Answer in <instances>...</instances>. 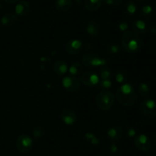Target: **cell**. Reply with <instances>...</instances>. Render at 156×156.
<instances>
[{
    "label": "cell",
    "instance_id": "cell-27",
    "mask_svg": "<svg viewBox=\"0 0 156 156\" xmlns=\"http://www.w3.org/2000/svg\"><path fill=\"white\" fill-rule=\"evenodd\" d=\"M120 50H121L120 46L116 44V43H110V44H108V47H107V50L111 54H117L120 53Z\"/></svg>",
    "mask_w": 156,
    "mask_h": 156
},
{
    "label": "cell",
    "instance_id": "cell-33",
    "mask_svg": "<svg viewBox=\"0 0 156 156\" xmlns=\"http://www.w3.org/2000/svg\"><path fill=\"white\" fill-rule=\"evenodd\" d=\"M117 149H118V148H117V145H116V144L113 143V144H111V145H110L109 150L111 151V152L115 153L116 151H117Z\"/></svg>",
    "mask_w": 156,
    "mask_h": 156
},
{
    "label": "cell",
    "instance_id": "cell-32",
    "mask_svg": "<svg viewBox=\"0 0 156 156\" xmlns=\"http://www.w3.org/2000/svg\"><path fill=\"white\" fill-rule=\"evenodd\" d=\"M118 27H119V29H120V31L125 32L126 31H127L128 23L126 22V21H122V22H120V24H119Z\"/></svg>",
    "mask_w": 156,
    "mask_h": 156
},
{
    "label": "cell",
    "instance_id": "cell-11",
    "mask_svg": "<svg viewBox=\"0 0 156 156\" xmlns=\"http://www.w3.org/2000/svg\"><path fill=\"white\" fill-rule=\"evenodd\" d=\"M60 118L62 122L68 125H73L77 121V115L70 109H65L62 110L60 113Z\"/></svg>",
    "mask_w": 156,
    "mask_h": 156
},
{
    "label": "cell",
    "instance_id": "cell-38",
    "mask_svg": "<svg viewBox=\"0 0 156 156\" xmlns=\"http://www.w3.org/2000/svg\"><path fill=\"white\" fill-rule=\"evenodd\" d=\"M155 6H156V2H155Z\"/></svg>",
    "mask_w": 156,
    "mask_h": 156
},
{
    "label": "cell",
    "instance_id": "cell-14",
    "mask_svg": "<svg viewBox=\"0 0 156 156\" xmlns=\"http://www.w3.org/2000/svg\"><path fill=\"white\" fill-rule=\"evenodd\" d=\"M123 136V128L120 125H116L110 127L108 131V136L112 141H117Z\"/></svg>",
    "mask_w": 156,
    "mask_h": 156
},
{
    "label": "cell",
    "instance_id": "cell-4",
    "mask_svg": "<svg viewBox=\"0 0 156 156\" xmlns=\"http://www.w3.org/2000/svg\"><path fill=\"white\" fill-rule=\"evenodd\" d=\"M82 64L87 67H101V66L107 65L108 61L103 58L94 52H87L82 56Z\"/></svg>",
    "mask_w": 156,
    "mask_h": 156
},
{
    "label": "cell",
    "instance_id": "cell-25",
    "mask_svg": "<svg viewBox=\"0 0 156 156\" xmlns=\"http://www.w3.org/2000/svg\"><path fill=\"white\" fill-rule=\"evenodd\" d=\"M154 13L153 8L152 7L149 5H146V6H144L141 9V12H140V15L143 18H150V17L152 16Z\"/></svg>",
    "mask_w": 156,
    "mask_h": 156
},
{
    "label": "cell",
    "instance_id": "cell-24",
    "mask_svg": "<svg viewBox=\"0 0 156 156\" xmlns=\"http://www.w3.org/2000/svg\"><path fill=\"white\" fill-rule=\"evenodd\" d=\"M137 90H138L139 94L143 97H146L150 93V88L146 83H140L137 87Z\"/></svg>",
    "mask_w": 156,
    "mask_h": 156
},
{
    "label": "cell",
    "instance_id": "cell-18",
    "mask_svg": "<svg viewBox=\"0 0 156 156\" xmlns=\"http://www.w3.org/2000/svg\"><path fill=\"white\" fill-rule=\"evenodd\" d=\"M73 6V0H56L55 8L59 12H67Z\"/></svg>",
    "mask_w": 156,
    "mask_h": 156
},
{
    "label": "cell",
    "instance_id": "cell-9",
    "mask_svg": "<svg viewBox=\"0 0 156 156\" xmlns=\"http://www.w3.org/2000/svg\"><path fill=\"white\" fill-rule=\"evenodd\" d=\"M100 81L97 73L93 71H85L81 75L80 82L86 87H92L98 85Z\"/></svg>",
    "mask_w": 156,
    "mask_h": 156
},
{
    "label": "cell",
    "instance_id": "cell-13",
    "mask_svg": "<svg viewBox=\"0 0 156 156\" xmlns=\"http://www.w3.org/2000/svg\"><path fill=\"white\" fill-rule=\"evenodd\" d=\"M86 32L88 35L93 38H96L99 35L101 32V28L98 21L95 20H91L87 23Z\"/></svg>",
    "mask_w": 156,
    "mask_h": 156
},
{
    "label": "cell",
    "instance_id": "cell-2",
    "mask_svg": "<svg viewBox=\"0 0 156 156\" xmlns=\"http://www.w3.org/2000/svg\"><path fill=\"white\" fill-rule=\"evenodd\" d=\"M117 101L124 106H131L137 100V94L133 86L129 84H123L115 93Z\"/></svg>",
    "mask_w": 156,
    "mask_h": 156
},
{
    "label": "cell",
    "instance_id": "cell-10",
    "mask_svg": "<svg viewBox=\"0 0 156 156\" xmlns=\"http://www.w3.org/2000/svg\"><path fill=\"white\" fill-rule=\"evenodd\" d=\"M83 48V44L80 40L71 39L66 42L65 50L69 55H76L80 53Z\"/></svg>",
    "mask_w": 156,
    "mask_h": 156
},
{
    "label": "cell",
    "instance_id": "cell-36",
    "mask_svg": "<svg viewBox=\"0 0 156 156\" xmlns=\"http://www.w3.org/2000/svg\"><path fill=\"white\" fill-rule=\"evenodd\" d=\"M2 5L1 2H0V9H2Z\"/></svg>",
    "mask_w": 156,
    "mask_h": 156
},
{
    "label": "cell",
    "instance_id": "cell-3",
    "mask_svg": "<svg viewBox=\"0 0 156 156\" xmlns=\"http://www.w3.org/2000/svg\"><path fill=\"white\" fill-rule=\"evenodd\" d=\"M115 96L109 90H102L96 96V105L100 110H108L114 106Z\"/></svg>",
    "mask_w": 156,
    "mask_h": 156
},
{
    "label": "cell",
    "instance_id": "cell-30",
    "mask_svg": "<svg viewBox=\"0 0 156 156\" xmlns=\"http://www.w3.org/2000/svg\"><path fill=\"white\" fill-rule=\"evenodd\" d=\"M103 2H105L108 6L117 7L122 4V0H103Z\"/></svg>",
    "mask_w": 156,
    "mask_h": 156
},
{
    "label": "cell",
    "instance_id": "cell-1",
    "mask_svg": "<svg viewBox=\"0 0 156 156\" xmlns=\"http://www.w3.org/2000/svg\"><path fill=\"white\" fill-rule=\"evenodd\" d=\"M121 47L126 53L134 54L138 52L143 46V40L138 34L133 31H126L122 35Z\"/></svg>",
    "mask_w": 156,
    "mask_h": 156
},
{
    "label": "cell",
    "instance_id": "cell-12",
    "mask_svg": "<svg viewBox=\"0 0 156 156\" xmlns=\"http://www.w3.org/2000/svg\"><path fill=\"white\" fill-rule=\"evenodd\" d=\"M31 9V6H30V2L27 1H23L19 2L17 3V5L15 7V14L17 15L18 18L20 17H24L29 14Z\"/></svg>",
    "mask_w": 156,
    "mask_h": 156
},
{
    "label": "cell",
    "instance_id": "cell-29",
    "mask_svg": "<svg viewBox=\"0 0 156 156\" xmlns=\"http://www.w3.org/2000/svg\"><path fill=\"white\" fill-rule=\"evenodd\" d=\"M85 137L87 140L90 141L91 143L93 144V145H97V144H98L99 140L98 139V138L93 134V133H91V132L86 133V134L85 135Z\"/></svg>",
    "mask_w": 156,
    "mask_h": 156
},
{
    "label": "cell",
    "instance_id": "cell-22",
    "mask_svg": "<svg viewBox=\"0 0 156 156\" xmlns=\"http://www.w3.org/2000/svg\"><path fill=\"white\" fill-rule=\"evenodd\" d=\"M115 80L118 84H125L127 80V73H126V70H123V69H119L116 71L115 74Z\"/></svg>",
    "mask_w": 156,
    "mask_h": 156
},
{
    "label": "cell",
    "instance_id": "cell-35",
    "mask_svg": "<svg viewBox=\"0 0 156 156\" xmlns=\"http://www.w3.org/2000/svg\"><path fill=\"white\" fill-rule=\"evenodd\" d=\"M137 2H144L145 0H136Z\"/></svg>",
    "mask_w": 156,
    "mask_h": 156
},
{
    "label": "cell",
    "instance_id": "cell-20",
    "mask_svg": "<svg viewBox=\"0 0 156 156\" xmlns=\"http://www.w3.org/2000/svg\"><path fill=\"white\" fill-rule=\"evenodd\" d=\"M113 76V72L108 65L101 66L99 72V78L101 80H111Z\"/></svg>",
    "mask_w": 156,
    "mask_h": 156
},
{
    "label": "cell",
    "instance_id": "cell-19",
    "mask_svg": "<svg viewBox=\"0 0 156 156\" xmlns=\"http://www.w3.org/2000/svg\"><path fill=\"white\" fill-rule=\"evenodd\" d=\"M18 17L15 13H9L5 14L3 15L1 18V24L2 25L5 26V27H9V26L12 25L15 21L18 20Z\"/></svg>",
    "mask_w": 156,
    "mask_h": 156
},
{
    "label": "cell",
    "instance_id": "cell-37",
    "mask_svg": "<svg viewBox=\"0 0 156 156\" xmlns=\"http://www.w3.org/2000/svg\"><path fill=\"white\" fill-rule=\"evenodd\" d=\"M155 142H156V136H155Z\"/></svg>",
    "mask_w": 156,
    "mask_h": 156
},
{
    "label": "cell",
    "instance_id": "cell-15",
    "mask_svg": "<svg viewBox=\"0 0 156 156\" xmlns=\"http://www.w3.org/2000/svg\"><path fill=\"white\" fill-rule=\"evenodd\" d=\"M131 27H132L133 32L138 35H143L148 31V26L146 23L140 19H137L133 21L131 24Z\"/></svg>",
    "mask_w": 156,
    "mask_h": 156
},
{
    "label": "cell",
    "instance_id": "cell-7",
    "mask_svg": "<svg viewBox=\"0 0 156 156\" xmlns=\"http://www.w3.org/2000/svg\"><path fill=\"white\" fill-rule=\"evenodd\" d=\"M62 84L66 90L71 93L78 91L81 87V82L74 76H67L62 80Z\"/></svg>",
    "mask_w": 156,
    "mask_h": 156
},
{
    "label": "cell",
    "instance_id": "cell-17",
    "mask_svg": "<svg viewBox=\"0 0 156 156\" xmlns=\"http://www.w3.org/2000/svg\"><path fill=\"white\" fill-rule=\"evenodd\" d=\"M103 4V0H85L84 7L88 12H95L98 10Z\"/></svg>",
    "mask_w": 156,
    "mask_h": 156
},
{
    "label": "cell",
    "instance_id": "cell-31",
    "mask_svg": "<svg viewBox=\"0 0 156 156\" xmlns=\"http://www.w3.org/2000/svg\"><path fill=\"white\" fill-rule=\"evenodd\" d=\"M126 135L129 138H135L136 136V131L134 128H128L126 130Z\"/></svg>",
    "mask_w": 156,
    "mask_h": 156
},
{
    "label": "cell",
    "instance_id": "cell-6",
    "mask_svg": "<svg viewBox=\"0 0 156 156\" xmlns=\"http://www.w3.org/2000/svg\"><path fill=\"white\" fill-rule=\"evenodd\" d=\"M140 112L147 118H154L156 116V102L152 99L143 100L140 103Z\"/></svg>",
    "mask_w": 156,
    "mask_h": 156
},
{
    "label": "cell",
    "instance_id": "cell-21",
    "mask_svg": "<svg viewBox=\"0 0 156 156\" xmlns=\"http://www.w3.org/2000/svg\"><path fill=\"white\" fill-rule=\"evenodd\" d=\"M124 11L126 14L129 16H133L137 12V6L135 2L128 1L126 2L124 6Z\"/></svg>",
    "mask_w": 156,
    "mask_h": 156
},
{
    "label": "cell",
    "instance_id": "cell-5",
    "mask_svg": "<svg viewBox=\"0 0 156 156\" xmlns=\"http://www.w3.org/2000/svg\"><path fill=\"white\" fill-rule=\"evenodd\" d=\"M17 149L21 153H27L33 147V140L31 137L27 134H23L18 136L16 140Z\"/></svg>",
    "mask_w": 156,
    "mask_h": 156
},
{
    "label": "cell",
    "instance_id": "cell-28",
    "mask_svg": "<svg viewBox=\"0 0 156 156\" xmlns=\"http://www.w3.org/2000/svg\"><path fill=\"white\" fill-rule=\"evenodd\" d=\"M99 89H101L104 90H108L112 87V82L111 80H101L98 83Z\"/></svg>",
    "mask_w": 156,
    "mask_h": 156
},
{
    "label": "cell",
    "instance_id": "cell-26",
    "mask_svg": "<svg viewBox=\"0 0 156 156\" xmlns=\"http://www.w3.org/2000/svg\"><path fill=\"white\" fill-rule=\"evenodd\" d=\"M32 133H33V136L34 139H40L44 137V134H45V128L41 125H37L34 128Z\"/></svg>",
    "mask_w": 156,
    "mask_h": 156
},
{
    "label": "cell",
    "instance_id": "cell-16",
    "mask_svg": "<svg viewBox=\"0 0 156 156\" xmlns=\"http://www.w3.org/2000/svg\"><path fill=\"white\" fill-rule=\"evenodd\" d=\"M53 69L54 70L55 73H56L59 76H62V75H64L67 72L68 65L62 60H58V61H56L53 63Z\"/></svg>",
    "mask_w": 156,
    "mask_h": 156
},
{
    "label": "cell",
    "instance_id": "cell-8",
    "mask_svg": "<svg viewBox=\"0 0 156 156\" xmlns=\"http://www.w3.org/2000/svg\"><path fill=\"white\" fill-rule=\"evenodd\" d=\"M134 145L141 151H148L152 147L150 139L145 134H140L134 138Z\"/></svg>",
    "mask_w": 156,
    "mask_h": 156
},
{
    "label": "cell",
    "instance_id": "cell-23",
    "mask_svg": "<svg viewBox=\"0 0 156 156\" xmlns=\"http://www.w3.org/2000/svg\"><path fill=\"white\" fill-rule=\"evenodd\" d=\"M83 70V65L79 62H74L70 65L69 73L72 76H76V75L80 74Z\"/></svg>",
    "mask_w": 156,
    "mask_h": 156
},
{
    "label": "cell",
    "instance_id": "cell-34",
    "mask_svg": "<svg viewBox=\"0 0 156 156\" xmlns=\"http://www.w3.org/2000/svg\"><path fill=\"white\" fill-rule=\"evenodd\" d=\"M4 1L9 4H15V3H18L22 0H4Z\"/></svg>",
    "mask_w": 156,
    "mask_h": 156
}]
</instances>
